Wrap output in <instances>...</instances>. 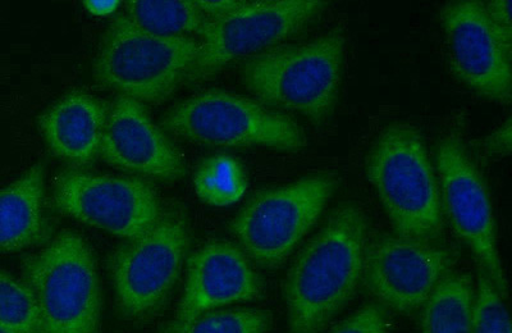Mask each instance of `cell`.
I'll return each instance as SVG.
<instances>
[{
    "label": "cell",
    "instance_id": "obj_10",
    "mask_svg": "<svg viewBox=\"0 0 512 333\" xmlns=\"http://www.w3.org/2000/svg\"><path fill=\"white\" fill-rule=\"evenodd\" d=\"M52 203L64 216L126 241L143 235L166 213L149 182L80 170L59 173Z\"/></svg>",
    "mask_w": 512,
    "mask_h": 333
},
{
    "label": "cell",
    "instance_id": "obj_15",
    "mask_svg": "<svg viewBox=\"0 0 512 333\" xmlns=\"http://www.w3.org/2000/svg\"><path fill=\"white\" fill-rule=\"evenodd\" d=\"M262 294V278L240 246L212 240L195 250L187 262L176 319L190 321L228 305L259 299Z\"/></svg>",
    "mask_w": 512,
    "mask_h": 333
},
{
    "label": "cell",
    "instance_id": "obj_16",
    "mask_svg": "<svg viewBox=\"0 0 512 333\" xmlns=\"http://www.w3.org/2000/svg\"><path fill=\"white\" fill-rule=\"evenodd\" d=\"M109 107L84 91H71L38 117L49 152L70 166L93 163L100 153Z\"/></svg>",
    "mask_w": 512,
    "mask_h": 333
},
{
    "label": "cell",
    "instance_id": "obj_14",
    "mask_svg": "<svg viewBox=\"0 0 512 333\" xmlns=\"http://www.w3.org/2000/svg\"><path fill=\"white\" fill-rule=\"evenodd\" d=\"M100 157L118 170L157 181H177L184 158L143 104L117 95L109 106Z\"/></svg>",
    "mask_w": 512,
    "mask_h": 333
},
{
    "label": "cell",
    "instance_id": "obj_17",
    "mask_svg": "<svg viewBox=\"0 0 512 333\" xmlns=\"http://www.w3.org/2000/svg\"><path fill=\"white\" fill-rule=\"evenodd\" d=\"M45 167L39 162L0 189V255L20 252L47 239Z\"/></svg>",
    "mask_w": 512,
    "mask_h": 333
},
{
    "label": "cell",
    "instance_id": "obj_19",
    "mask_svg": "<svg viewBox=\"0 0 512 333\" xmlns=\"http://www.w3.org/2000/svg\"><path fill=\"white\" fill-rule=\"evenodd\" d=\"M125 13L135 25L163 36H190L200 39L210 20L195 0H128Z\"/></svg>",
    "mask_w": 512,
    "mask_h": 333
},
{
    "label": "cell",
    "instance_id": "obj_23",
    "mask_svg": "<svg viewBox=\"0 0 512 333\" xmlns=\"http://www.w3.org/2000/svg\"><path fill=\"white\" fill-rule=\"evenodd\" d=\"M469 333H512L509 309L505 298L489 280L486 273H478L474 293Z\"/></svg>",
    "mask_w": 512,
    "mask_h": 333
},
{
    "label": "cell",
    "instance_id": "obj_27",
    "mask_svg": "<svg viewBox=\"0 0 512 333\" xmlns=\"http://www.w3.org/2000/svg\"><path fill=\"white\" fill-rule=\"evenodd\" d=\"M246 0H195L196 6L210 21L221 20L223 17L239 12L248 6Z\"/></svg>",
    "mask_w": 512,
    "mask_h": 333
},
{
    "label": "cell",
    "instance_id": "obj_25",
    "mask_svg": "<svg viewBox=\"0 0 512 333\" xmlns=\"http://www.w3.org/2000/svg\"><path fill=\"white\" fill-rule=\"evenodd\" d=\"M489 26L507 56L512 58V20L510 0L484 3Z\"/></svg>",
    "mask_w": 512,
    "mask_h": 333
},
{
    "label": "cell",
    "instance_id": "obj_29",
    "mask_svg": "<svg viewBox=\"0 0 512 333\" xmlns=\"http://www.w3.org/2000/svg\"><path fill=\"white\" fill-rule=\"evenodd\" d=\"M0 333H16V332L8 330V328H6V327L0 326Z\"/></svg>",
    "mask_w": 512,
    "mask_h": 333
},
{
    "label": "cell",
    "instance_id": "obj_12",
    "mask_svg": "<svg viewBox=\"0 0 512 333\" xmlns=\"http://www.w3.org/2000/svg\"><path fill=\"white\" fill-rule=\"evenodd\" d=\"M456 263L452 250L440 243L379 236L365 250V289L383 308L410 314L422 309Z\"/></svg>",
    "mask_w": 512,
    "mask_h": 333
},
{
    "label": "cell",
    "instance_id": "obj_20",
    "mask_svg": "<svg viewBox=\"0 0 512 333\" xmlns=\"http://www.w3.org/2000/svg\"><path fill=\"white\" fill-rule=\"evenodd\" d=\"M248 185L244 166L228 154L205 158L194 175L196 195L201 202L212 207H230L240 202Z\"/></svg>",
    "mask_w": 512,
    "mask_h": 333
},
{
    "label": "cell",
    "instance_id": "obj_26",
    "mask_svg": "<svg viewBox=\"0 0 512 333\" xmlns=\"http://www.w3.org/2000/svg\"><path fill=\"white\" fill-rule=\"evenodd\" d=\"M483 149L488 157H510L512 149V123L511 118L498 126L497 129L483 140Z\"/></svg>",
    "mask_w": 512,
    "mask_h": 333
},
{
    "label": "cell",
    "instance_id": "obj_22",
    "mask_svg": "<svg viewBox=\"0 0 512 333\" xmlns=\"http://www.w3.org/2000/svg\"><path fill=\"white\" fill-rule=\"evenodd\" d=\"M0 326L16 333H40L35 295L25 281L0 271Z\"/></svg>",
    "mask_w": 512,
    "mask_h": 333
},
{
    "label": "cell",
    "instance_id": "obj_28",
    "mask_svg": "<svg viewBox=\"0 0 512 333\" xmlns=\"http://www.w3.org/2000/svg\"><path fill=\"white\" fill-rule=\"evenodd\" d=\"M84 6L90 15L107 17L116 13L121 6V2H118V0H86Z\"/></svg>",
    "mask_w": 512,
    "mask_h": 333
},
{
    "label": "cell",
    "instance_id": "obj_18",
    "mask_svg": "<svg viewBox=\"0 0 512 333\" xmlns=\"http://www.w3.org/2000/svg\"><path fill=\"white\" fill-rule=\"evenodd\" d=\"M474 293L469 275L443 278L422 308V333H469Z\"/></svg>",
    "mask_w": 512,
    "mask_h": 333
},
{
    "label": "cell",
    "instance_id": "obj_2",
    "mask_svg": "<svg viewBox=\"0 0 512 333\" xmlns=\"http://www.w3.org/2000/svg\"><path fill=\"white\" fill-rule=\"evenodd\" d=\"M345 45L342 29L308 43L278 45L245 61L242 81L265 107L319 125L332 117L340 97Z\"/></svg>",
    "mask_w": 512,
    "mask_h": 333
},
{
    "label": "cell",
    "instance_id": "obj_4",
    "mask_svg": "<svg viewBox=\"0 0 512 333\" xmlns=\"http://www.w3.org/2000/svg\"><path fill=\"white\" fill-rule=\"evenodd\" d=\"M199 39L149 33L126 15L114 17L96 50L94 80L141 104L167 102L185 81Z\"/></svg>",
    "mask_w": 512,
    "mask_h": 333
},
{
    "label": "cell",
    "instance_id": "obj_21",
    "mask_svg": "<svg viewBox=\"0 0 512 333\" xmlns=\"http://www.w3.org/2000/svg\"><path fill=\"white\" fill-rule=\"evenodd\" d=\"M271 323V314L262 309H222L190 321L175 319L162 333H268Z\"/></svg>",
    "mask_w": 512,
    "mask_h": 333
},
{
    "label": "cell",
    "instance_id": "obj_13",
    "mask_svg": "<svg viewBox=\"0 0 512 333\" xmlns=\"http://www.w3.org/2000/svg\"><path fill=\"white\" fill-rule=\"evenodd\" d=\"M440 21L447 65L455 79L488 102L510 106L512 58L493 34L484 3H447L441 9Z\"/></svg>",
    "mask_w": 512,
    "mask_h": 333
},
{
    "label": "cell",
    "instance_id": "obj_24",
    "mask_svg": "<svg viewBox=\"0 0 512 333\" xmlns=\"http://www.w3.org/2000/svg\"><path fill=\"white\" fill-rule=\"evenodd\" d=\"M387 323V309L379 304H368L326 333H387Z\"/></svg>",
    "mask_w": 512,
    "mask_h": 333
},
{
    "label": "cell",
    "instance_id": "obj_6",
    "mask_svg": "<svg viewBox=\"0 0 512 333\" xmlns=\"http://www.w3.org/2000/svg\"><path fill=\"white\" fill-rule=\"evenodd\" d=\"M163 129L191 143L218 148H267L297 153L308 147L303 127L287 113L224 90H208L168 111Z\"/></svg>",
    "mask_w": 512,
    "mask_h": 333
},
{
    "label": "cell",
    "instance_id": "obj_1",
    "mask_svg": "<svg viewBox=\"0 0 512 333\" xmlns=\"http://www.w3.org/2000/svg\"><path fill=\"white\" fill-rule=\"evenodd\" d=\"M367 214L338 205L288 269L283 295L288 333H320L355 295L369 243Z\"/></svg>",
    "mask_w": 512,
    "mask_h": 333
},
{
    "label": "cell",
    "instance_id": "obj_3",
    "mask_svg": "<svg viewBox=\"0 0 512 333\" xmlns=\"http://www.w3.org/2000/svg\"><path fill=\"white\" fill-rule=\"evenodd\" d=\"M365 175L397 236L438 243L443 234L440 189L422 134L392 123L365 159Z\"/></svg>",
    "mask_w": 512,
    "mask_h": 333
},
{
    "label": "cell",
    "instance_id": "obj_11",
    "mask_svg": "<svg viewBox=\"0 0 512 333\" xmlns=\"http://www.w3.org/2000/svg\"><path fill=\"white\" fill-rule=\"evenodd\" d=\"M436 164L443 214L459 239L472 250L480 271L506 298L507 280L498 253L491 195L459 135L451 134L440 141Z\"/></svg>",
    "mask_w": 512,
    "mask_h": 333
},
{
    "label": "cell",
    "instance_id": "obj_7",
    "mask_svg": "<svg viewBox=\"0 0 512 333\" xmlns=\"http://www.w3.org/2000/svg\"><path fill=\"white\" fill-rule=\"evenodd\" d=\"M337 187L335 175L319 173L254 195L231 225L242 252L262 268L283 266L317 225Z\"/></svg>",
    "mask_w": 512,
    "mask_h": 333
},
{
    "label": "cell",
    "instance_id": "obj_9",
    "mask_svg": "<svg viewBox=\"0 0 512 333\" xmlns=\"http://www.w3.org/2000/svg\"><path fill=\"white\" fill-rule=\"evenodd\" d=\"M327 7L322 0H260L210 21L184 82L207 81L237 59L278 47L305 30Z\"/></svg>",
    "mask_w": 512,
    "mask_h": 333
},
{
    "label": "cell",
    "instance_id": "obj_5",
    "mask_svg": "<svg viewBox=\"0 0 512 333\" xmlns=\"http://www.w3.org/2000/svg\"><path fill=\"white\" fill-rule=\"evenodd\" d=\"M35 295L40 333H99L102 287L96 260L77 232L62 230L22 263Z\"/></svg>",
    "mask_w": 512,
    "mask_h": 333
},
{
    "label": "cell",
    "instance_id": "obj_8",
    "mask_svg": "<svg viewBox=\"0 0 512 333\" xmlns=\"http://www.w3.org/2000/svg\"><path fill=\"white\" fill-rule=\"evenodd\" d=\"M189 240L185 214L166 212L150 230L113 254L114 294L123 317L144 321L166 303L180 278Z\"/></svg>",
    "mask_w": 512,
    "mask_h": 333
}]
</instances>
